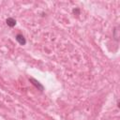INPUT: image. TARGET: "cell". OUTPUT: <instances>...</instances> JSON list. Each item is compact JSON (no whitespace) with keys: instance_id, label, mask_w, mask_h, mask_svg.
<instances>
[{"instance_id":"2","label":"cell","mask_w":120,"mask_h":120,"mask_svg":"<svg viewBox=\"0 0 120 120\" xmlns=\"http://www.w3.org/2000/svg\"><path fill=\"white\" fill-rule=\"evenodd\" d=\"M7 25H8L9 26H11V27H13V26L16 25V21H15L13 18H9V19L7 20Z\"/></svg>"},{"instance_id":"3","label":"cell","mask_w":120,"mask_h":120,"mask_svg":"<svg viewBox=\"0 0 120 120\" xmlns=\"http://www.w3.org/2000/svg\"><path fill=\"white\" fill-rule=\"evenodd\" d=\"M31 81H32V82H34L33 84H34V85H35L36 86H38V87H39V88L40 90H42V89H43V87H42V85H40L39 82H37V81H36V80H34V79H31Z\"/></svg>"},{"instance_id":"4","label":"cell","mask_w":120,"mask_h":120,"mask_svg":"<svg viewBox=\"0 0 120 120\" xmlns=\"http://www.w3.org/2000/svg\"><path fill=\"white\" fill-rule=\"evenodd\" d=\"M79 11H79L78 9H76V10L73 11V12H74V13H77V14H79Z\"/></svg>"},{"instance_id":"1","label":"cell","mask_w":120,"mask_h":120,"mask_svg":"<svg viewBox=\"0 0 120 120\" xmlns=\"http://www.w3.org/2000/svg\"><path fill=\"white\" fill-rule=\"evenodd\" d=\"M16 39H17V41L21 44V45H25V37L23 36V35H21V34H18L17 36H16Z\"/></svg>"}]
</instances>
